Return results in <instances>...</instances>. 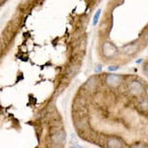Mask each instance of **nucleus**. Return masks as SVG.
Masks as SVG:
<instances>
[{"label": "nucleus", "mask_w": 148, "mask_h": 148, "mask_svg": "<svg viewBox=\"0 0 148 148\" xmlns=\"http://www.w3.org/2000/svg\"><path fill=\"white\" fill-rule=\"evenodd\" d=\"M128 89L130 90L131 93H133V94H135V95H140L144 91L143 86L140 84L139 82H137V81H132V82H130V85H128Z\"/></svg>", "instance_id": "f257e3e1"}, {"label": "nucleus", "mask_w": 148, "mask_h": 148, "mask_svg": "<svg viewBox=\"0 0 148 148\" xmlns=\"http://www.w3.org/2000/svg\"><path fill=\"white\" fill-rule=\"evenodd\" d=\"M103 49H104L105 56L107 57H112L116 53V47L112 44H110V42H106L103 47Z\"/></svg>", "instance_id": "f03ea898"}, {"label": "nucleus", "mask_w": 148, "mask_h": 148, "mask_svg": "<svg viewBox=\"0 0 148 148\" xmlns=\"http://www.w3.org/2000/svg\"><path fill=\"white\" fill-rule=\"evenodd\" d=\"M65 138H66L65 131L59 130L54 133V134H52L51 140H52V142L56 143V144H60V143H62L64 140H65Z\"/></svg>", "instance_id": "7ed1b4c3"}, {"label": "nucleus", "mask_w": 148, "mask_h": 148, "mask_svg": "<svg viewBox=\"0 0 148 148\" xmlns=\"http://www.w3.org/2000/svg\"><path fill=\"white\" fill-rule=\"evenodd\" d=\"M107 83L112 86V87H116L121 83V77L116 74H112V75H108L107 77Z\"/></svg>", "instance_id": "20e7f679"}, {"label": "nucleus", "mask_w": 148, "mask_h": 148, "mask_svg": "<svg viewBox=\"0 0 148 148\" xmlns=\"http://www.w3.org/2000/svg\"><path fill=\"white\" fill-rule=\"evenodd\" d=\"M123 143L118 138H111L108 141V146L110 148H121Z\"/></svg>", "instance_id": "39448f33"}, {"label": "nucleus", "mask_w": 148, "mask_h": 148, "mask_svg": "<svg viewBox=\"0 0 148 148\" xmlns=\"http://www.w3.org/2000/svg\"><path fill=\"white\" fill-rule=\"evenodd\" d=\"M123 51H125V53L132 54L136 51V47H135V46H133V45H130V46H126L125 49H123Z\"/></svg>", "instance_id": "423d86ee"}, {"label": "nucleus", "mask_w": 148, "mask_h": 148, "mask_svg": "<svg viewBox=\"0 0 148 148\" xmlns=\"http://www.w3.org/2000/svg\"><path fill=\"white\" fill-rule=\"evenodd\" d=\"M100 15H101V10H98L97 13L95 14L94 16V19H93V25H96V24L98 23V21H99V18H100Z\"/></svg>", "instance_id": "0eeeda50"}, {"label": "nucleus", "mask_w": 148, "mask_h": 148, "mask_svg": "<svg viewBox=\"0 0 148 148\" xmlns=\"http://www.w3.org/2000/svg\"><path fill=\"white\" fill-rule=\"evenodd\" d=\"M101 70H102V66L99 64V65L96 66V68H95V71H96L97 73H100V72H101Z\"/></svg>", "instance_id": "6e6552de"}, {"label": "nucleus", "mask_w": 148, "mask_h": 148, "mask_svg": "<svg viewBox=\"0 0 148 148\" xmlns=\"http://www.w3.org/2000/svg\"><path fill=\"white\" fill-rule=\"evenodd\" d=\"M118 69H119L118 66H110V67H109V70H111V71L118 70Z\"/></svg>", "instance_id": "1a4fd4ad"}, {"label": "nucleus", "mask_w": 148, "mask_h": 148, "mask_svg": "<svg viewBox=\"0 0 148 148\" xmlns=\"http://www.w3.org/2000/svg\"><path fill=\"white\" fill-rule=\"evenodd\" d=\"M130 148H145V147L140 144H135V145H133V146H131Z\"/></svg>", "instance_id": "9d476101"}]
</instances>
